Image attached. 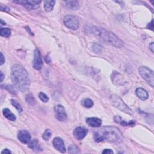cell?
Here are the masks:
<instances>
[{
  "mask_svg": "<svg viewBox=\"0 0 154 154\" xmlns=\"http://www.w3.org/2000/svg\"><path fill=\"white\" fill-rule=\"evenodd\" d=\"M104 48L102 46H101L99 44H97V43H94L93 46V50L94 53H98V54H100L102 52V51H103Z\"/></svg>",
  "mask_w": 154,
  "mask_h": 154,
  "instance_id": "cell-23",
  "label": "cell"
},
{
  "mask_svg": "<svg viewBox=\"0 0 154 154\" xmlns=\"http://www.w3.org/2000/svg\"><path fill=\"white\" fill-rule=\"evenodd\" d=\"M3 113L6 118L10 121H15L16 119V116L8 108H4L3 110Z\"/></svg>",
  "mask_w": 154,
  "mask_h": 154,
  "instance_id": "cell-17",
  "label": "cell"
},
{
  "mask_svg": "<svg viewBox=\"0 0 154 154\" xmlns=\"http://www.w3.org/2000/svg\"><path fill=\"white\" fill-rule=\"evenodd\" d=\"M102 153L104 154H108V153H113V151L111 149H104L103 151V152H102Z\"/></svg>",
  "mask_w": 154,
  "mask_h": 154,
  "instance_id": "cell-28",
  "label": "cell"
},
{
  "mask_svg": "<svg viewBox=\"0 0 154 154\" xmlns=\"http://www.w3.org/2000/svg\"><path fill=\"white\" fill-rule=\"evenodd\" d=\"M53 146L54 148L60 151L61 153H65L66 152V148L64 144V142L62 139L60 137H55L54 138L53 141Z\"/></svg>",
  "mask_w": 154,
  "mask_h": 154,
  "instance_id": "cell-11",
  "label": "cell"
},
{
  "mask_svg": "<svg viewBox=\"0 0 154 154\" xmlns=\"http://www.w3.org/2000/svg\"><path fill=\"white\" fill-rule=\"evenodd\" d=\"M136 93L137 96L142 100H146L148 98L149 95L148 92L142 88H138L136 91Z\"/></svg>",
  "mask_w": 154,
  "mask_h": 154,
  "instance_id": "cell-15",
  "label": "cell"
},
{
  "mask_svg": "<svg viewBox=\"0 0 154 154\" xmlns=\"http://www.w3.org/2000/svg\"><path fill=\"white\" fill-rule=\"evenodd\" d=\"M5 62V59L2 53H1V65H3Z\"/></svg>",
  "mask_w": 154,
  "mask_h": 154,
  "instance_id": "cell-31",
  "label": "cell"
},
{
  "mask_svg": "<svg viewBox=\"0 0 154 154\" xmlns=\"http://www.w3.org/2000/svg\"><path fill=\"white\" fill-rule=\"evenodd\" d=\"M14 3L21 4L22 5L24 6L25 8L28 10H34L38 9L41 3V1H14Z\"/></svg>",
  "mask_w": 154,
  "mask_h": 154,
  "instance_id": "cell-7",
  "label": "cell"
},
{
  "mask_svg": "<svg viewBox=\"0 0 154 154\" xmlns=\"http://www.w3.org/2000/svg\"><path fill=\"white\" fill-rule=\"evenodd\" d=\"M42 64H43V62L40 51L38 49H36L34 53L33 66L36 70H40L42 68Z\"/></svg>",
  "mask_w": 154,
  "mask_h": 154,
  "instance_id": "cell-9",
  "label": "cell"
},
{
  "mask_svg": "<svg viewBox=\"0 0 154 154\" xmlns=\"http://www.w3.org/2000/svg\"><path fill=\"white\" fill-rule=\"evenodd\" d=\"M0 34L1 36H3L4 38H9L11 35V31L9 28H2L0 30Z\"/></svg>",
  "mask_w": 154,
  "mask_h": 154,
  "instance_id": "cell-22",
  "label": "cell"
},
{
  "mask_svg": "<svg viewBox=\"0 0 154 154\" xmlns=\"http://www.w3.org/2000/svg\"><path fill=\"white\" fill-rule=\"evenodd\" d=\"M93 101L89 98H86L82 101V105L86 108H92L93 106Z\"/></svg>",
  "mask_w": 154,
  "mask_h": 154,
  "instance_id": "cell-20",
  "label": "cell"
},
{
  "mask_svg": "<svg viewBox=\"0 0 154 154\" xmlns=\"http://www.w3.org/2000/svg\"><path fill=\"white\" fill-rule=\"evenodd\" d=\"M1 10L2 11H5V12H9L10 9L8 7H6V6H3V5H1Z\"/></svg>",
  "mask_w": 154,
  "mask_h": 154,
  "instance_id": "cell-29",
  "label": "cell"
},
{
  "mask_svg": "<svg viewBox=\"0 0 154 154\" xmlns=\"http://www.w3.org/2000/svg\"><path fill=\"white\" fill-rule=\"evenodd\" d=\"M87 133H88V131L87 129L83 127H78L74 129V136L77 139V140H83V139L86 137Z\"/></svg>",
  "mask_w": 154,
  "mask_h": 154,
  "instance_id": "cell-12",
  "label": "cell"
},
{
  "mask_svg": "<svg viewBox=\"0 0 154 154\" xmlns=\"http://www.w3.org/2000/svg\"><path fill=\"white\" fill-rule=\"evenodd\" d=\"M18 138L22 143L24 144H28L31 141V137L30 133L26 130L20 131L18 135Z\"/></svg>",
  "mask_w": 154,
  "mask_h": 154,
  "instance_id": "cell-10",
  "label": "cell"
},
{
  "mask_svg": "<svg viewBox=\"0 0 154 154\" xmlns=\"http://www.w3.org/2000/svg\"><path fill=\"white\" fill-rule=\"evenodd\" d=\"M39 98L42 100V101L44 102H47L49 101V98L47 96V94L43 92H40L39 93Z\"/></svg>",
  "mask_w": 154,
  "mask_h": 154,
  "instance_id": "cell-27",
  "label": "cell"
},
{
  "mask_svg": "<svg viewBox=\"0 0 154 154\" xmlns=\"http://www.w3.org/2000/svg\"><path fill=\"white\" fill-rule=\"evenodd\" d=\"M55 1H44V5H45V9L46 12H49L52 11L54 9V5L55 4Z\"/></svg>",
  "mask_w": 154,
  "mask_h": 154,
  "instance_id": "cell-19",
  "label": "cell"
},
{
  "mask_svg": "<svg viewBox=\"0 0 154 154\" xmlns=\"http://www.w3.org/2000/svg\"><path fill=\"white\" fill-rule=\"evenodd\" d=\"M65 26L72 30H78L79 27V22L78 18L73 15H67L64 18Z\"/></svg>",
  "mask_w": 154,
  "mask_h": 154,
  "instance_id": "cell-6",
  "label": "cell"
},
{
  "mask_svg": "<svg viewBox=\"0 0 154 154\" xmlns=\"http://www.w3.org/2000/svg\"><path fill=\"white\" fill-rule=\"evenodd\" d=\"M11 77L12 82L16 89L21 92H25L30 86L27 71L19 64H14L12 67Z\"/></svg>",
  "mask_w": 154,
  "mask_h": 154,
  "instance_id": "cell-2",
  "label": "cell"
},
{
  "mask_svg": "<svg viewBox=\"0 0 154 154\" xmlns=\"http://www.w3.org/2000/svg\"><path fill=\"white\" fill-rule=\"evenodd\" d=\"M94 141L99 143L108 142L111 143H120L123 136L120 130L114 127H104L99 128L94 133Z\"/></svg>",
  "mask_w": 154,
  "mask_h": 154,
  "instance_id": "cell-1",
  "label": "cell"
},
{
  "mask_svg": "<svg viewBox=\"0 0 154 154\" xmlns=\"http://www.w3.org/2000/svg\"><path fill=\"white\" fill-rule=\"evenodd\" d=\"M154 43L152 42L150 45H149V48L151 49V51H152V53H153V48H154Z\"/></svg>",
  "mask_w": 154,
  "mask_h": 154,
  "instance_id": "cell-33",
  "label": "cell"
},
{
  "mask_svg": "<svg viewBox=\"0 0 154 154\" xmlns=\"http://www.w3.org/2000/svg\"><path fill=\"white\" fill-rule=\"evenodd\" d=\"M4 74H3V72H1V77H0V81L2 82L3 79H4Z\"/></svg>",
  "mask_w": 154,
  "mask_h": 154,
  "instance_id": "cell-34",
  "label": "cell"
},
{
  "mask_svg": "<svg viewBox=\"0 0 154 154\" xmlns=\"http://www.w3.org/2000/svg\"><path fill=\"white\" fill-rule=\"evenodd\" d=\"M43 138L45 140H48L51 137V131L50 129H46L43 134Z\"/></svg>",
  "mask_w": 154,
  "mask_h": 154,
  "instance_id": "cell-26",
  "label": "cell"
},
{
  "mask_svg": "<svg viewBox=\"0 0 154 154\" xmlns=\"http://www.w3.org/2000/svg\"><path fill=\"white\" fill-rule=\"evenodd\" d=\"M153 20L151 21V23H149L148 25V28H149L150 30H151L152 31L153 30Z\"/></svg>",
  "mask_w": 154,
  "mask_h": 154,
  "instance_id": "cell-30",
  "label": "cell"
},
{
  "mask_svg": "<svg viewBox=\"0 0 154 154\" xmlns=\"http://www.w3.org/2000/svg\"><path fill=\"white\" fill-rule=\"evenodd\" d=\"M139 73L142 78L147 82L152 87L154 86V74L153 70L147 67L142 66L138 69Z\"/></svg>",
  "mask_w": 154,
  "mask_h": 154,
  "instance_id": "cell-4",
  "label": "cell"
},
{
  "mask_svg": "<svg viewBox=\"0 0 154 154\" xmlns=\"http://www.w3.org/2000/svg\"><path fill=\"white\" fill-rule=\"evenodd\" d=\"M69 152L70 153H78L79 152V151L75 145L72 144L69 148Z\"/></svg>",
  "mask_w": 154,
  "mask_h": 154,
  "instance_id": "cell-25",
  "label": "cell"
},
{
  "mask_svg": "<svg viewBox=\"0 0 154 154\" xmlns=\"http://www.w3.org/2000/svg\"><path fill=\"white\" fill-rule=\"evenodd\" d=\"M11 104H12V105L13 107H14L17 109V110L18 111V112H19V113L23 112V108H22L21 104H19V102L17 100L12 99L11 100Z\"/></svg>",
  "mask_w": 154,
  "mask_h": 154,
  "instance_id": "cell-21",
  "label": "cell"
},
{
  "mask_svg": "<svg viewBox=\"0 0 154 154\" xmlns=\"http://www.w3.org/2000/svg\"><path fill=\"white\" fill-rule=\"evenodd\" d=\"M114 120L115 122L120 124L122 126H130V125H134L135 122L134 121H131L129 122H127L126 121H125L124 120H122V117L116 116L114 117Z\"/></svg>",
  "mask_w": 154,
  "mask_h": 154,
  "instance_id": "cell-16",
  "label": "cell"
},
{
  "mask_svg": "<svg viewBox=\"0 0 154 154\" xmlns=\"http://www.w3.org/2000/svg\"><path fill=\"white\" fill-rule=\"evenodd\" d=\"M26 101L28 102V104L31 105H34L36 103V100L31 94H29L27 95L26 97Z\"/></svg>",
  "mask_w": 154,
  "mask_h": 154,
  "instance_id": "cell-24",
  "label": "cell"
},
{
  "mask_svg": "<svg viewBox=\"0 0 154 154\" xmlns=\"http://www.w3.org/2000/svg\"><path fill=\"white\" fill-rule=\"evenodd\" d=\"M1 25H3V20H1ZM4 24L5 25V23H4Z\"/></svg>",
  "mask_w": 154,
  "mask_h": 154,
  "instance_id": "cell-35",
  "label": "cell"
},
{
  "mask_svg": "<svg viewBox=\"0 0 154 154\" xmlns=\"http://www.w3.org/2000/svg\"><path fill=\"white\" fill-rule=\"evenodd\" d=\"M86 123L89 125L90 127L98 128L101 126L102 120L97 118V117H89L86 119Z\"/></svg>",
  "mask_w": 154,
  "mask_h": 154,
  "instance_id": "cell-13",
  "label": "cell"
},
{
  "mask_svg": "<svg viewBox=\"0 0 154 154\" xmlns=\"http://www.w3.org/2000/svg\"><path fill=\"white\" fill-rule=\"evenodd\" d=\"M28 147L35 151H42V148L37 139H34L28 143Z\"/></svg>",
  "mask_w": 154,
  "mask_h": 154,
  "instance_id": "cell-14",
  "label": "cell"
},
{
  "mask_svg": "<svg viewBox=\"0 0 154 154\" xmlns=\"http://www.w3.org/2000/svg\"><path fill=\"white\" fill-rule=\"evenodd\" d=\"M66 4L69 9L72 10H77L79 9V5L77 1H66Z\"/></svg>",
  "mask_w": 154,
  "mask_h": 154,
  "instance_id": "cell-18",
  "label": "cell"
},
{
  "mask_svg": "<svg viewBox=\"0 0 154 154\" xmlns=\"http://www.w3.org/2000/svg\"><path fill=\"white\" fill-rule=\"evenodd\" d=\"M111 100L113 104L115 107L120 110L121 111L128 114H133V112H132L131 110L124 103L123 101L119 97L117 96L116 94H113L111 97Z\"/></svg>",
  "mask_w": 154,
  "mask_h": 154,
  "instance_id": "cell-5",
  "label": "cell"
},
{
  "mask_svg": "<svg viewBox=\"0 0 154 154\" xmlns=\"http://www.w3.org/2000/svg\"><path fill=\"white\" fill-rule=\"evenodd\" d=\"M55 116L56 119L59 121H64L67 118L66 112L64 108L62 105H57L54 108Z\"/></svg>",
  "mask_w": 154,
  "mask_h": 154,
  "instance_id": "cell-8",
  "label": "cell"
},
{
  "mask_svg": "<svg viewBox=\"0 0 154 154\" xmlns=\"http://www.w3.org/2000/svg\"><path fill=\"white\" fill-rule=\"evenodd\" d=\"M89 31L100 40L114 47L120 48L123 47V42L113 33L98 27H91Z\"/></svg>",
  "mask_w": 154,
  "mask_h": 154,
  "instance_id": "cell-3",
  "label": "cell"
},
{
  "mask_svg": "<svg viewBox=\"0 0 154 154\" xmlns=\"http://www.w3.org/2000/svg\"><path fill=\"white\" fill-rule=\"evenodd\" d=\"M11 152L7 149H5L4 150H3L2 152H1V153L3 154V153H5V154H9V153H10Z\"/></svg>",
  "mask_w": 154,
  "mask_h": 154,
  "instance_id": "cell-32",
  "label": "cell"
}]
</instances>
